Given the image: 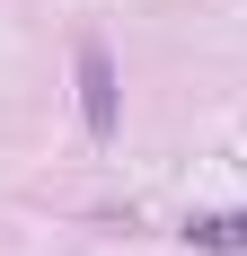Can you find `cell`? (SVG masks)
I'll use <instances>...</instances> for the list:
<instances>
[{
    "label": "cell",
    "instance_id": "cell-1",
    "mask_svg": "<svg viewBox=\"0 0 247 256\" xmlns=\"http://www.w3.org/2000/svg\"><path fill=\"white\" fill-rule=\"evenodd\" d=\"M80 115H88L98 142H115V53H106L98 36L80 44Z\"/></svg>",
    "mask_w": 247,
    "mask_h": 256
},
{
    "label": "cell",
    "instance_id": "cell-2",
    "mask_svg": "<svg viewBox=\"0 0 247 256\" xmlns=\"http://www.w3.org/2000/svg\"><path fill=\"white\" fill-rule=\"evenodd\" d=\"M194 238H203V248H247V221L221 212V221H194Z\"/></svg>",
    "mask_w": 247,
    "mask_h": 256
}]
</instances>
